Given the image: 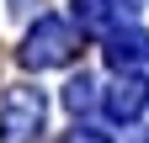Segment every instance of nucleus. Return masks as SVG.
<instances>
[{"mask_svg": "<svg viewBox=\"0 0 149 143\" xmlns=\"http://www.w3.org/2000/svg\"><path fill=\"white\" fill-rule=\"evenodd\" d=\"M74 48H80V37H74L69 21L37 16V27L27 32V43H22V64H27V69H59V64L74 58Z\"/></svg>", "mask_w": 149, "mask_h": 143, "instance_id": "nucleus-1", "label": "nucleus"}, {"mask_svg": "<svg viewBox=\"0 0 149 143\" xmlns=\"http://www.w3.org/2000/svg\"><path fill=\"white\" fill-rule=\"evenodd\" d=\"M43 117H48L43 90H32V85H11L6 101H0V143H32L37 133H43Z\"/></svg>", "mask_w": 149, "mask_h": 143, "instance_id": "nucleus-2", "label": "nucleus"}, {"mask_svg": "<svg viewBox=\"0 0 149 143\" xmlns=\"http://www.w3.org/2000/svg\"><path fill=\"white\" fill-rule=\"evenodd\" d=\"M101 106H107V117H112V122H133L144 106H149V80L133 74V69H128V74L117 69V85L101 96Z\"/></svg>", "mask_w": 149, "mask_h": 143, "instance_id": "nucleus-3", "label": "nucleus"}, {"mask_svg": "<svg viewBox=\"0 0 149 143\" xmlns=\"http://www.w3.org/2000/svg\"><path fill=\"white\" fill-rule=\"evenodd\" d=\"M107 64L112 69H139L149 64V32L144 27H107Z\"/></svg>", "mask_w": 149, "mask_h": 143, "instance_id": "nucleus-4", "label": "nucleus"}, {"mask_svg": "<svg viewBox=\"0 0 149 143\" xmlns=\"http://www.w3.org/2000/svg\"><path fill=\"white\" fill-rule=\"evenodd\" d=\"M74 27L80 32H107L112 27V0H74Z\"/></svg>", "mask_w": 149, "mask_h": 143, "instance_id": "nucleus-5", "label": "nucleus"}, {"mask_svg": "<svg viewBox=\"0 0 149 143\" xmlns=\"http://www.w3.org/2000/svg\"><path fill=\"white\" fill-rule=\"evenodd\" d=\"M91 90H96V85H91L85 74L64 85V106H69V111H74V117H80V111H85V106H91V101H96V96H91Z\"/></svg>", "mask_w": 149, "mask_h": 143, "instance_id": "nucleus-6", "label": "nucleus"}, {"mask_svg": "<svg viewBox=\"0 0 149 143\" xmlns=\"http://www.w3.org/2000/svg\"><path fill=\"white\" fill-rule=\"evenodd\" d=\"M69 143H112V138H107V133H91V127H74Z\"/></svg>", "mask_w": 149, "mask_h": 143, "instance_id": "nucleus-7", "label": "nucleus"}]
</instances>
